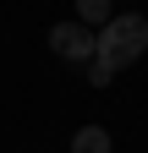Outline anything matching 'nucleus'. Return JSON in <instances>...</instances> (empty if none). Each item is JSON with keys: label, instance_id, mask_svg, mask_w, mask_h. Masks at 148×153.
Here are the masks:
<instances>
[{"label": "nucleus", "instance_id": "f03ea898", "mask_svg": "<svg viewBox=\"0 0 148 153\" xmlns=\"http://www.w3.org/2000/svg\"><path fill=\"white\" fill-rule=\"evenodd\" d=\"M49 49L66 55V60H93L99 55V33L82 27V22H55L49 27Z\"/></svg>", "mask_w": 148, "mask_h": 153}, {"label": "nucleus", "instance_id": "f257e3e1", "mask_svg": "<svg viewBox=\"0 0 148 153\" xmlns=\"http://www.w3.org/2000/svg\"><path fill=\"white\" fill-rule=\"evenodd\" d=\"M148 49V22H143V16L132 11V16H110V22H104V33H99V60L104 66H132L137 60V55Z\"/></svg>", "mask_w": 148, "mask_h": 153}, {"label": "nucleus", "instance_id": "39448f33", "mask_svg": "<svg viewBox=\"0 0 148 153\" xmlns=\"http://www.w3.org/2000/svg\"><path fill=\"white\" fill-rule=\"evenodd\" d=\"M110 76H115V66H104L99 55H93V60H88V82H93V88H104Z\"/></svg>", "mask_w": 148, "mask_h": 153}, {"label": "nucleus", "instance_id": "7ed1b4c3", "mask_svg": "<svg viewBox=\"0 0 148 153\" xmlns=\"http://www.w3.org/2000/svg\"><path fill=\"white\" fill-rule=\"evenodd\" d=\"M71 153H110V131L104 126H82L71 137Z\"/></svg>", "mask_w": 148, "mask_h": 153}, {"label": "nucleus", "instance_id": "20e7f679", "mask_svg": "<svg viewBox=\"0 0 148 153\" xmlns=\"http://www.w3.org/2000/svg\"><path fill=\"white\" fill-rule=\"evenodd\" d=\"M77 22H82V27L110 22V0H77Z\"/></svg>", "mask_w": 148, "mask_h": 153}]
</instances>
